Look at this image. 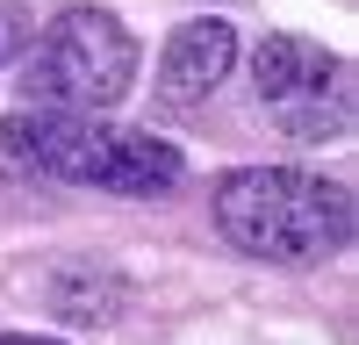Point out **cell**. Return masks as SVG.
<instances>
[{"label":"cell","mask_w":359,"mask_h":345,"mask_svg":"<svg viewBox=\"0 0 359 345\" xmlns=\"http://www.w3.org/2000/svg\"><path fill=\"white\" fill-rule=\"evenodd\" d=\"M0 345H65V338H36V331H0Z\"/></svg>","instance_id":"obj_6"},{"label":"cell","mask_w":359,"mask_h":345,"mask_svg":"<svg viewBox=\"0 0 359 345\" xmlns=\"http://www.w3.org/2000/svg\"><path fill=\"white\" fill-rule=\"evenodd\" d=\"M130 79H137V36L123 22L108 8H57L22 65V94L36 108L101 115L130 94Z\"/></svg>","instance_id":"obj_3"},{"label":"cell","mask_w":359,"mask_h":345,"mask_svg":"<svg viewBox=\"0 0 359 345\" xmlns=\"http://www.w3.org/2000/svg\"><path fill=\"white\" fill-rule=\"evenodd\" d=\"M252 79H259V108H266L273 130L302 137V144L352 130V65L338 50L280 29V36H266L252 50Z\"/></svg>","instance_id":"obj_4"},{"label":"cell","mask_w":359,"mask_h":345,"mask_svg":"<svg viewBox=\"0 0 359 345\" xmlns=\"http://www.w3.org/2000/svg\"><path fill=\"white\" fill-rule=\"evenodd\" d=\"M0 151L22 158L29 172H50L65 187H101V194H172L180 187V151L151 130H123L79 108H29L0 123Z\"/></svg>","instance_id":"obj_2"},{"label":"cell","mask_w":359,"mask_h":345,"mask_svg":"<svg viewBox=\"0 0 359 345\" xmlns=\"http://www.w3.org/2000/svg\"><path fill=\"white\" fill-rule=\"evenodd\" d=\"M15 50V36H8V8H0V58H8Z\"/></svg>","instance_id":"obj_7"},{"label":"cell","mask_w":359,"mask_h":345,"mask_svg":"<svg viewBox=\"0 0 359 345\" xmlns=\"http://www.w3.org/2000/svg\"><path fill=\"white\" fill-rule=\"evenodd\" d=\"M237 65V29L230 22H180L172 43L158 58V94L165 108H194L201 94H216Z\"/></svg>","instance_id":"obj_5"},{"label":"cell","mask_w":359,"mask_h":345,"mask_svg":"<svg viewBox=\"0 0 359 345\" xmlns=\"http://www.w3.org/2000/svg\"><path fill=\"white\" fill-rule=\"evenodd\" d=\"M216 230L266 266H323L352 245V194L302 165H237L216 180Z\"/></svg>","instance_id":"obj_1"}]
</instances>
